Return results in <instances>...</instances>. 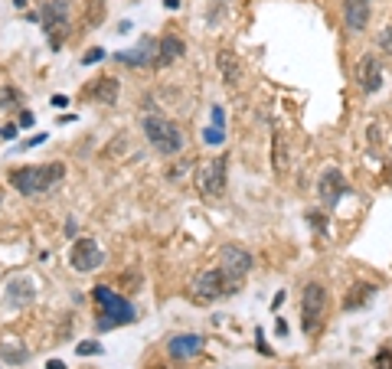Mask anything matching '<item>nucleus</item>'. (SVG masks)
<instances>
[{
  "instance_id": "31",
  "label": "nucleus",
  "mask_w": 392,
  "mask_h": 369,
  "mask_svg": "<svg viewBox=\"0 0 392 369\" xmlns=\"http://www.w3.org/2000/svg\"><path fill=\"white\" fill-rule=\"evenodd\" d=\"M213 124H216V128H222V124H226V114H222V108H219V105L213 108Z\"/></svg>"
},
{
  "instance_id": "16",
  "label": "nucleus",
  "mask_w": 392,
  "mask_h": 369,
  "mask_svg": "<svg viewBox=\"0 0 392 369\" xmlns=\"http://www.w3.org/2000/svg\"><path fill=\"white\" fill-rule=\"evenodd\" d=\"M199 350H203V337L199 333H180V337L167 340V353L173 359H193Z\"/></svg>"
},
{
  "instance_id": "21",
  "label": "nucleus",
  "mask_w": 392,
  "mask_h": 369,
  "mask_svg": "<svg viewBox=\"0 0 392 369\" xmlns=\"http://www.w3.org/2000/svg\"><path fill=\"white\" fill-rule=\"evenodd\" d=\"M7 288H10L7 295H10V301L17 304V308H26V304H30V301L37 297V291H33V284L26 281V278H20V281H10Z\"/></svg>"
},
{
  "instance_id": "25",
  "label": "nucleus",
  "mask_w": 392,
  "mask_h": 369,
  "mask_svg": "<svg viewBox=\"0 0 392 369\" xmlns=\"http://www.w3.org/2000/svg\"><path fill=\"white\" fill-rule=\"evenodd\" d=\"M373 369H392V350L389 346H382L380 353L373 357Z\"/></svg>"
},
{
  "instance_id": "10",
  "label": "nucleus",
  "mask_w": 392,
  "mask_h": 369,
  "mask_svg": "<svg viewBox=\"0 0 392 369\" xmlns=\"http://www.w3.org/2000/svg\"><path fill=\"white\" fill-rule=\"evenodd\" d=\"M346 193H350V186H346V177H343L337 167H327V170L320 173V180H317V197H320V203H324V210H333V206H337V203H340Z\"/></svg>"
},
{
  "instance_id": "28",
  "label": "nucleus",
  "mask_w": 392,
  "mask_h": 369,
  "mask_svg": "<svg viewBox=\"0 0 392 369\" xmlns=\"http://www.w3.org/2000/svg\"><path fill=\"white\" fill-rule=\"evenodd\" d=\"M105 59V50H98V46H92V50L82 56V66H95V62Z\"/></svg>"
},
{
  "instance_id": "18",
  "label": "nucleus",
  "mask_w": 392,
  "mask_h": 369,
  "mask_svg": "<svg viewBox=\"0 0 392 369\" xmlns=\"http://www.w3.org/2000/svg\"><path fill=\"white\" fill-rule=\"evenodd\" d=\"M0 359H3V363H10V366H23L26 359H30V350H26L23 340L7 337V340H0Z\"/></svg>"
},
{
  "instance_id": "20",
  "label": "nucleus",
  "mask_w": 392,
  "mask_h": 369,
  "mask_svg": "<svg viewBox=\"0 0 392 369\" xmlns=\"http://www.w3.org/2000/svg\"><path fill=\"white\" fill-rule=\"evenodd\" d=\"M271 167L275 173H284L288 170V144H284V134H271Z\"/></svg>"
},
{
  "instance_id": "23",
  "label": "nucleus",
  "mask_w": 392,
  "mask_h": 369,
  "mask_svg": "<svg viewBox=\"0 0 392 369\" xmlns=\"http://www.w3.org/2000/svg\"><path fill=\"white\" fill-rule=\"evenodd\" d=\"M307 222L314 226V232H317V235H327V210L307 212Z\"/></svg>"
},
{
  "instance_id": "29",
  "label": "nucleus",
  "mask_w": 392,
  "mask_h": 369,
  "mask_svg": "<svg viewBox=\"0 0 392 369\" xmlns=\"http://www.w3.org/2000/svg\"><path fill=\"white\" fill-rule=\"evenodd\" d=\"M17 134H20V124H17V121H10V124H3V128H0V137H3V141H13Z\"/></svg>"
},
{
  "instance_id": "12",
  "label": "nucleus",
  "mask_w": 392,
  "mask_h": 369,
  "mask_svg": "<svg viewBox=\"0 0 392 369\" xmlns=\"http://www.w3.org/2000/svg\"><path fill=\"white\" fill-rule=\"evenodd\" d=\"M115 59L121 62V66H131V69H150L154 62H157V39L154 37H141L135 50H121L115 52Z\"/></svg>"
},
{
  "instance_id": "34",
  "label": "nucleus",
  "mask_w": 392,
  "mask_h": 369,
  "mask_svg": "<svg viewBox=\"0 0 392 369\" xmlns=\"http://www.w3.org/2000/svg\"><path fill=\"white\" fill-rule=\"evenodd\" d=\"M43 141H46V134H37V137H30L23 148H37V144H43Z\"/></svg>"
},
{
  "instance_id": "8",
  "label": "nucleus",
  "mask_w": 392,
  "mask_h": 369,
  "mask_svg": "<svg viewBox=\"0 0 392 369\" xmlns=\"http://www.w3.org/2000/svg\"><path fill=\"white\" fill-rule=\"evenodd\" d=\"M252 252L248 248H242V246H235V242H229V246H222L219 248V268L233 278V281H239L242 284L245 281V275L252 271Z\"/></svg>"
},
{
  "instance_id": "32",
  "label": "nucleus",
  "mask_w": 392,
  "mask_h": 369,
  "mask_svg": "<svg viewBox=\"0 0 392 369\" xmlns=\"http://www.w3.org/2000/svg\"><path fill=\"white\" fill-rule=\"evenodd\" d=\"M20 128H30V124H33V114H30V111H20Z\"/></svg>"
},
{
  "instance_id": "35",
  "label": "nucleus",
  "mask_w": 392,
  "mask_h": 369,
  "mask_svg": "<svg viewBox=\"0 0 392 369\" xmlns=\"http://www.w3.org/2000/svg\"><path fill=\"white\" fill-rule=\"evenodd\" d=\"M46 369H66V363H62V359H49Z\"/></svg>"
},
{
  "instance_id": "14",
  "label": "nucleus",
  "mask_w": 392,
  "mask_h": 369,
  "mask_svg": "<svg viewBox=\"0 0 392 369\" xmlns=\"http://www.w3.org/2000/svg\"><path fill=\"white\" fill-rule=\"evenodd\" d=\"M186 52V43L177 33H164V37L157 39V62H154V69H167L170 62L184 59Z\"/></svg>"
},
{
  "instance_id": "24",
  "label": "nucleus",
  "mask_w": 392,
  "mask_h": 369,
  "mask_svg": "<svg viewBox=\"0 0 392 369\" xmlns=\"http://www.w3.org/2000/svg\"><path fill=\"white\" fill-rule=\"evenodd\" d=\"M376 46H380V52L392 56V23H386V26L380 30V39H376Z\"/></svg>"
},
{
  "instance_id": "2",
  "label": "nucleus",
  "mask_w": 392,
  "mask_h": 369,
  "mask_svg": "<svg viewBox=\"0 0 392 369\" xmlns=\"http://www.w3.org/2000/svg\"><path fill=\"white\" fill-rule=\"evenodd\" d=\"M92 301L98 304V330H111V327H124V323H135L137 310L135 304L124 295L111 291L108 284H95L92 288Z\"/></svg>"
},
{
  "instance_id": "7",
  "label": "nucleus",
  "mask_w": 392,
  "mask_h": 369,
  "mask_svg": "<svg viewBox=\"0 0 392 369\" xmlns=\"http://www.w3.org/2000/svg\"><path fill=\"white\" fill-rule=\"evenodd\" d=\"M39 23L46 30L49 46L59 50L62 33H69V0H46L39 7Z\"/></svg>"
},
{
  "instance_id": "33",
  "label": "nucleus",
  "mask_w": 392,
  "mask_h": 369,
  "mask_svg": "<svg viewBox=\"0 0 392 369\" xmlns=\"http://www.w3.org/2000/svg\"><path fill=\"white\" fill-rule=\"evenodd\" d=\"M66 105H69V99H66V95H52V108H66Z\"/></svg>"
},
{
  "instance_id": "4",
  "label": "nucleus",
  "mask_w": 392,
  "mask_h": 369,
  "mask_svg": "<svg viewBox=\"0 0 392 369\" xmlns=\"http://www.w3.org/2000/svg\"><path fill=\"white\" fill-rule=\"evenodd\" d=\"M193 183L206 199H219L222 193H226V183H229V154L203 160V163L196 167Z\"/></svg>"
},
{
  "instance_id": "22",
  "label": "nucleus",
  "mask_w": 392,
  "mask_h": 369,
  "mask_svg": "<svg viewBox=\"0 0 392 369\" xmlns=\"http://www.w3.org/2000/svg\"><path fill=\"white\" fill-rule=\"evenodd\" d=\"M23 105V92L13 86H3L0 88V108H20Z\"/></svg>"
},
{
  "instance_id": "13",
  "label": "nucleus",
  "mask_w": 392,
  "mask_h": 369,
  "mask_svg": "<svg viewBox=\"0 0 392 369\" xmlns=\"http://www.w3.org/2000/svg\"><path fill=\"white\" fill-rule=\"evenodd\" d=\"M373 17V0H343V26L350 33H366Z\"/></svg>"
},
{
  "instance_id": "27",
  "label": "nucleus",
  "mask_w": 392,
  "mask_h": 369,
  "mask_svg": "<svg viewBox=\"0 0 392 369\" xmlns=\"http://www.w3.org/2000/svg\"><path fill=\"white\" fill-rule=\"evenodd\" d=\"M222 137H226V131H219L216 124H209L206 134H203V141H206V144H222Z\"/></svg>"
},
{
  "instance_id": "9",
  "label": "nucleus",
  "mask_w": 392,
  "mask_h": 369,
  "mask_svg": "<svg viewBox=\"0 0 392 369\" xmlns=\"http://www.w3.org/2000/svg\"><path fill=\"white\" fill-rule=\"evenodd\" d=\"M69 265H72L75 271H95V268H101L105 265V252H101V246H98L95 239H75V246H72V252H69Z\"/></svg>"
},
{
  "instance_id": "3",
  "label": "nucleus",
  "mask_w": 392,
  "mask_h": 369,
  "mask_svg": "<svg viewBox=\"0 0 392 369\" xmlns=\"http://www.w3.org/2000/svg\"><path fill=\"white\" fill-rule=\"evenodd\" d=\"M144 137L147 144L164 154V157H177L180 150H184V134H180V128L170 121V118H164V114H147L144 118Z\"/></svg>"
},
{
  "instance_id": "11",
  "label": "nucleus",
  "mask_w": 392,
  "mask_h": 369,
  "mask_svg": "<svg viewBox=\"0 0 392 369\" xmlns=\"http://www.w3.org/2000/svg\"><path fill=\"white\" fill-rule=\"evenodd\" d=\"M356 86L363 95H373L382 88V62L373 56V52H363L356 59Z\"/></svg>"
},
{
  "instance_id": "5",
  "label": "nucleus",
  "mask_w": 392,
  "mask_h": 369,
  "mask_svg": "<svg viewBox=\"0 0 392 369\" xmlns=\"http://www.w3.org/2000/svg\"><path fill=\"white\" fill-rule=\"evenodd\" d=\"M242 284L233 281L226 271L216 265V268H206L203 275H196L193 281V297L199 304H213V301H222V297H233Z\"/></svg>"
},
{
  "instance_id": "6",
  "label": "nucleus",
  "mask_w": 392,
  "mask_h": 369,
  "mask_svg": "<svg viewBox=\"0 0 392 369\" xmlns=\"http://www.w3.org/2000/svg\"><path fill=\"white\" fill-rule=\"evenodd\" d=\"M327 320V288L320 281H307L301 291V330L317 333Z\"/></svg>"
},
{
  "instance_id": "15",
  "label": "nucleus",
  "mask_w": 392,
  "mask_h": 369,
  "mask_svg": "<svg viewBox=\"0 0 392 369\" xmlns=\"http://www.w3.org/2000/svg\"><path fill=\"white\" fill-rule=\"evenodd\" d=\"M86 95L98 105H118V95H121V82L115 79V75H101L95 86L86 88Z\"/></svg>"
},
{
  "instance_id": "17",
  "label": "nucleus",
  "mask_w": 392,
  "mask_h": 369,
  "mask_svg": "<svg viewBox=\"0 0 392 369\" xmlns=\"http://www.w3.org/2000/svg\"><path fill=\"white\" fill-rule=\"evenodd\" d=\"M216 69H219V75L226 79V86L229 88L239 86V79H242V62L235 59V52H229V50L216 52Z\"/></svg>"
},
{
  "instance_id": "30",
  "label": "nucleus",
  "mask_w": 392,
  "mask_h": 369,
  "mask_svg": "<svg viewBox=\"0 0 392 369\" xmlns=\"http://www.w3.org/2000/svg\"><path fill=\"white\" fill-rule=\"evenodd\" d=\"M255 340H258V353H265V357H271L268 343H265V330H255Z\"/></svg>"
},
{
  "instance_id": "37",
  "label": "nucleus",
  "mask_w": 392,
  "mask_h": 369,
  "mask_svg": "<svg viewBox=\"0 0 392 369\" xmlns=\"http://www.w3.org/2000/svg\"><path fill=\"white\" fill-rule=\"evenodd\" d=\"M0 206H3V197H0Z\"/></svg>"
},
{
  "instance_id": "19",
  "label": "nucleus",
  "mask_w": 392,
  "mask_h": 369,
  "mask_svg": "<svg viewBox=\"0 0 392 369\" xmlns=\"http://www.w3.org/2000/svg\"><path fill=\"white\" fill-rule=\"evenodd\" d=\"M376 295V284H366V281H360V284H350V291H346V297H343V310H356V308H363L369 297Z\"/></svg>"
},
{
  "instance_id": "1",
  "label": "nucleus",
  "mask_w": 392,
  "mask_h": 369,
  "mask_svg": "<svg viewBox=\"0 0 392 369\" xmlns=\"http://www.w3.org/2000/svg\"><path fill=\"white\" fill-rule=\"evenodd\" d=\"M7 180H10V186L20 197H43L56 183L66 180V163L62 160H52V163H23V167H13L7 173Z\"/></svg>"
},
{
  "instance_id": "36",
  "label": "nucleus",
  "mask_w": 392,
  "mask_h": 369,
  "mask_svg": "<svg viewBox=\"0 0 392 369\" xmlns=\"http://www.w3.org/2000/svg\"><path fill=\"white\" fill-rule=\"evenodd\" d=\"M164 7L167 10H180V0H164Z\"/></svg>"
},
{
  "instance_id": "26",
  "label": "nucleus",
  "mask_w": 392,
  "mask_h": 369,
  "mask_svg": "<svg viewBox=\"0 0 392 369\" xmlns=\"http://www.w3.org/2000/svg\"><path fill=\"white\" fill-rule=\"evenodd\" d=\"M75 353H79V357H98V353H101V343H95V340H86V343L75 346Z\"/></svg>"
}]
</instances>
